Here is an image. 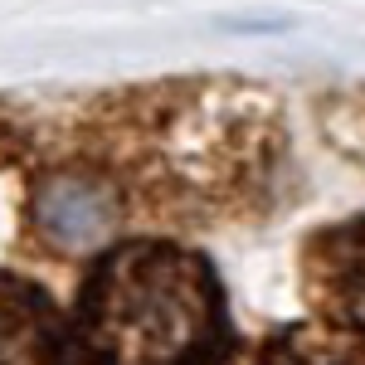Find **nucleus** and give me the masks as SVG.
I'll list each match as a JSON object with an SVG mask.
<instances>
[{
  "mask_svg": "<svg viewBox=\"0 0 365 365\" xmlns=\"http://www.w3.org/2000/svg\"><path fill=\"white\" fill-rule=\"evenodd\" d=\"M73 336L88 365H225L234 356L210 258L170 239H132L93 263Z\"/></svg>",
  "mask_w": 365,
  "mask_h": 365,
  "instance_id": "1",
  "label": "nucleus"
},
{
  "mask_svg": "<svg viewBox=\"0 0 365 365\" xmlns=\"http://www.w3.org/2000/svg\"><path fill=\"white\" fill-rule=\"evenodd\" d=\"M29 220L44 249L78 258V253L103 249L127 220V205L83 166H54L29 195Z\"/></svg>",
  "mask_w": 365,
  "mask_h": 365,
  "instance_id": "2",
  "label": "nucleus"
},
{
  "mask_svg": "<svg viewBox=\"0 0 365 365\" xmlns=\"http://www.w3.org/2000/svg\"><path fill=\"white\" fill-rule=\"evenodd\" d=\"M0 365H83L73 322L39 282L0 268Z\"/></svg>",
  "mask_w": 365,
  "mask_h": 365,
  "instance_id": "4",
  "label": "nucleus"
},
{
  "mask_svg": "<svg viewBox=\"0 0 365 365\" xmlns=\"http://www.w3.org/2000/svg\"><path fill=\"white\" fill-rule=\"evenodd\" d=\"M307 302L365 346V220L317 229L302 249Z\"/></svg>",
  "mask_w": 365,
  "mask_h": 365,
  "instance_id": "3",
  "label": "nucleus"
},
{
  "mask_svg": "<svg viewBox=\"0 0 365 365\" xmlns=\"http://www.w3.org/2000/svg\"><path fill=\"white\" fill-rule=\"evenodd\" d=\"M327 132L341 151H351V161L365 166V93H346L327 103Z\"/></svg>",
  "mask_w": 365,
  "mask_h": 365,
  "instance_id": "6",
  "label": "nucleus"
},
{
  "mask_svg": "<svg viewBox=\"0 0 365 365\" xmlns=\"http://www.w3.org/2000/svg\"><path fill=\"white\" fill-rule=\"evenodd\" d=\"M244 365H365V346L331 336L327 327H282L258 341Z\"/></svg>",
  "mask_w": 365,
  "mask_h": 365,
  "instance_id": "5",
  "label": "nucleus"
}]
</instances>
